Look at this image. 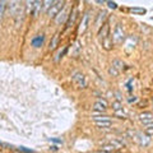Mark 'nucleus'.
<instances>
[{
    "mask_svg": "<svg viewBox=\"0 0 153 153\" xmlns=\"http://www.w3.org/2000/svg\"><path fill=\"white\" fill-rule=\"evenodd\" d=\"M107 18V13L105 10L99 11L98 13V17H97V21H96V27L97 28H101V27L103 26V23H105V19Z\"/></svg>",
    "mask_w": 153,
    "mask_h": 153,
    "instance_id": "nucleus-13",
    "label": "nucleus"
},
{
    "mask_svg": "<svg viewBox=\"0 0 153 153\" xmlns=\"http://www.w3.org/2000/svg\"><path fill=\"white\" fill-rule=\"evenodd\" d=\"M130 11L135 14H145V9H143V8H132Z\"/></svg>",
    "mask_w": 153,
    "mask_h": 153,
    "instance_id": "nucleus-25",
    "label": "nucleus"
},
{
    "mask_svg": "<svg viewBox=\"0 0 153 153\" xmlns=\"http://www.w3.org/2000/svg\"><path fill=\"white\" fill-rule=\"evenodd\" d=\"M66 51H68V46H64L63 50H60V51L56 54V56H55V61H59V60L61 59V57H63V56L65 55V54H66Z\"/></svg>",
    "mask_w": 153,
    "mask_h": 153,
    "instance_id": "nucleus-20",
    "label": "nucleus"
},
{
    "mask_svg": "<svg viewBox=\"0 0 153 153\" xmlns=\"http://www.w3.org/2000/svg\"><path fill=\"white\" fill-rule=\"evenodd\" d=\"M92 119L94 121H102V120H110V116H107V115H93Z\"/></svg>",
    "mask_w": 153,
    "mask_h": 153,
    "instance_id": "nucleus-22",
    "label": "nucleus"
},
{
    "mask_svg": "<svg viewBox=\"0 0 153 153\" xmlns=\"http://www.w3.org/2000/svg\"><path fill=\"white\" fill-rule=\"evenodd\" d=\"M119 73H120V71H119L116 68H114L112 65H111V66L109 68V74H110V75H112V76H117V75H119Z\"/></svg>",
    "mask_w": 153,
    "mask_h": 153,
    "instance_id": "nucleus-26",
    "label": "nucleus"
},
{
    "mask_svg": "<svg viewBox=\"0 0 153 153\" xmlns=\"http://www.w3.org/2000/svg\"><path fill=\"white\" fill-rule=\"evenodd\" d=\"M42 9V0H34V4H33V8H32V15L34 18L37 17L38 14H40V11Z\"/></svg>",
    "mask_w": 153,
    "mask_h": 153,
    "instance_id": "nucleus-12",
    "label": "nucleus"
},
{
    "mask_svg": "<svg viewBox=\"0 0 153 153\" xmlns=\"http://www.w3.org/2000/svg\"><path fill=\"white\" fill-rule=\"evenodd\" d=\"M112 66L116 68L117 70L120 71V70H122V69L125 68V64H124V61L120 60V59H115V60L112 61Z\"/></svg>",
    "mask_w": 153,
    "mask_h": 153,
    "instance_id": "nucleus-15",
    "label": "nucleus"
},
{
    "mask_svg": "<svg viewBox=\"0 0 153 153\" xmlns=\"http://www.w3.org/2000/svg\"><path fill=\"white\" fill-rule=\"evenodd\" d=\"M112 125L111 120H102V121H96V126L99 129H105V128H110Z\"/></svg>",
    "mask_w": 153,
    "mask_h": 153,
    "instance_id": "nucleus-14",
    "label": "nucleus"
},
{
    "mask_svg": "<svg viewBox=\"0 0 153 153\" xmlns=\"http://www.w3.org/2000/svg\"><path fill=\"white\" fill-rule=\"evenodd\" d=\"M109 32H110V26H109V22H105L103 26L99 28V32H98V37L99 40H103L106 37H110L109 36Z\"/></svg>",
    "mask_w": 153,
    "mask_h": 153,
    "instance_id": "nucleus-7",
    "label": "nucleus"
},
{
    "mask_svg": "<svg viewBox=\"0 0 153 153\" xmlns=\"http://www.w3.org/2000/svg\"><path fill=\"white\" fill-rule=\"evenodd\" d=\"M139 120L143 121H148V120H153V114L152 112H143L139 115Z\"/></svg>",
    "mask_w": 153,
    "mask_h": 153,
    "instance_id": "nucleus-16",
    "label": "nucleus"
},
{
    "mask_svg": "<svg viewBox=\"0 0 153 153\" xmlns=\"http://www.w3.org/2000/svg\"><path fill=\"white\" fill-rule=\"evenodd\" d=\"M93 110H94V111H98V112H101V114H102V112H105V111H106L107 109H106V107H103V106L101 105V103L96 102L94 105H93Z\"/></svg>",
    "mask_w": 153,
    "mask_h": 153,
    "instance_id": "nucleus-24",
    "label": "nucleus"
},
{
    "mask_svg": "<svg viewBox=\"0 0 153 153\" xmlns=\"http://www.w3.org/2000/svg\"><path fill=\"white\" fill-rule=\"evenodd\" d=\"M137 140V143L140 147H148L151 144V137L148 134H143V133H135V135L133 137Z\"/></svg>",
    "mask_w": 153,
    "mask_h": 153,
    "instance_id": "nucleus-4",
    "label": "nucleus"
},
{
    "mask_svg": "<svg viewBox=\"0 0 153 153\" xmlns=\"http://www.w3.org/2000/svg\"><path fill=\"white\" fill-rule=\"evenodd\" d=\"M137 97H135V96H130V97L128 98V102L129 103H134V102H137Z\"/></svg>",
    "mask_w": 153,
    "mask_h": 153,
    "instance_id": "nucleus-31",
    "label": "nucleus"
},
{
    "mask_svg": "<svg viewBox=\"0 0 153 153\" xmlns=\"http://www.w3.org/2000/svg\"><path fill=\"white\" fill-rule=\"evenodd\" d=\"M6 6L9 8L10 15L15 17V15L18 13H21V10H22V0H10V1L6 4Z\"/></svg>",
    "mask_w": 153,
    "mask_h": 153,
    "instance_id": "nucleus-3",
    "label": "nucleus"
},
{
    "mask_svg": "<svg viewBox=\"0 0 153 153\" xmlns=\"http://www.w3.org/2000/svg\"><path fill=\"white\" fill-rule=\"evenodd\" d=\"M112 40L115 44H122L125 40V32H124V28L120 23H117L115 26V29H114V33H112Z\"/></svg>",
    "mask_w": 153,
    "mask_h": 153,
    "instance_id": "nucleus-2",
    "label": "nucleus"
},
{
    "mask_svg": "<svg viewBox=\"0 0 153 153\" xmlns=\"http://www.w3.org/2000/svg\"><path fill=\"white\" fill-rule=\"evenodd\" d=\"M33 4H34V0H27L26 1V6H27V9L32 11V8H33Z\"/></svg>",
    "mask_w": 153,
    "mask_h": 153,
    "instance_id": "nucleus-30",
    "label": "nucleus"
},
{
    "mask_svg": "<svg viewBox=\"0 0 153 153\" xmlns=\"http://www.w3.org/2000/svg\"><path fill=\"white\" fill-rule=\"evenodd\" d=\"M44 41H45V36H44V34H38V36H36V37H33V38H32L31 44H32L33 47L38 49V47H41V46H42V44H44Z\"/></svg>",
    "mask_w": 153,
    "mask_h": 153,
    "instance_id": "nucleus-11",
    "label": "nucleus"
},
{
    "mask_svg": "<svg viewBox=\"0 0 153 153\" xmlns=\"http://www.w3.org/2000/svg\"><path fill=\"white\" fill-rule=\"evenodd\" d=\"M6 0H0V21L3 19V15H4V11H5V8H6Z\"/></svg>",
    "mask_w": 153,
    "mask_h": 153,
    "instance_id": "nucleus-21",
    "label": "nucleus"
},
{
    "mask_svg": "<svg viewBox=\"0 0 153 153\" xmlns=\"http://www.w3.org/2000/svg\"><path fill=\"white\" fill-rule=\"evenodd\" d=\"M96 102L101 103V105H102L103 107H106V109H107V106H109V102H107V99H105V98H101V97H98V98H97V101H96Z\"/></svg>",
    "mask_w": 153,
    "mask_h": 153,
    "instance_id": "nucleus-28",
    "label": "nucleus"
},
{
    "mask_svg": "<svg viewBox=\"0 0 153 153\" xmlns=\"http://www.w3.org/2000/svg\"><path fill=\"white\" fill-rule=\"evenodd\" d=\"M88 24H89V13L87 11V13L83 15L82 22H80V24H79V33L80 34L86 33V31L88 29Z\"/></svg>",
    "mask_w": 153,
    "mask_h": 153,
    "instance_id": "nucleus-6",
    "label": "nucleus"
},
{
    "mask_svg": "<svg viewBox=\"0 0 153 153\" xmlns=\"http://www.w3.org/2000/svg\"><path fill=\"white\" fill-rule=\"evenodd\" d=\"M19 149H21V151H23V152H24V153H32V151H29V149H26L24 147H21V148H19Z\"/></svg>",
    "mask_w": 153,
    "mask_h": 153,
    "instance_id": "nucleus-35",
    "label": "nucleus"
},
{
    "mask_svg": "<svg viewBox=\"0 0 153 153\" xmlns=\"http://www.w3.org/2000/svg\"><path fill=\"white\" fill-rule=\"evenodd\" d=\"M96 1H97L98 4H103V3H105V1H106V0H96Z\"/></svg>",
    "mask_w": 153,
    "mask_h": 153,
    "instance_id": "nucleus-36",
    "label": "nucleus"
},
{
    "mask_svg": "<svg viewBox=\"0 0 153 153\" xmlns=\"http://www.w3.org/2000/svg\"><path fill=\"white\" fill-rule=\"evenodd\" d=\"M71 80L78 88H86V86H87L86 76H84V74H82V73H75V74L73 75Z\"/></svg>",
    "mask_w": 153,
    "mask_h": 153,
    "instance_id": "nucleus-5",
    "label": "nucleus"
},
{
    "mask_svg": "<svg viewBox=\"0 0 153 153\" xmlns=\"http://www.w3.org/2000/svg\"><path fill=\"white\" fill-rule=\"evenodd\" d=\"M110 144H112L114 147H115V149H120V148H122L124 147V142H121V140H119V139H112L110 142Z\"/></svg>",
    "mask_w": 153,
    "mask_h": 153,
    "instance_id": "nucleus-18",
    "label": "nucleus"
},
{
    "mask_svg": "<svg viewBox=\"0 0 153 153\" xmlns=\"http://www.w3.org/2000/svg\"><path fill=\"white\" fill-rule=\"evenodd\" d=\"M115 116H119V119H125L126 115L122 110H117V111H115Z\"/></svg>",
    "mask_w": 153,
    "mask_h": 153,
    "instance_id": "nucleus-29",
    "label": "nucleus"
},
{
    "mask_svg": "<svg viewBox=\"0 0 153 153\" xmlns=\"http://www.w3.org/2000/svg\"><path fill=\"white\" fill-rule=\"evenodd\" d=\"M152 102H153V97H152Z\"/></svg>",
    "mask_w": 153,
    "mask_h": 153,
    "instance_id": "nucleus-38",
    "label": "nucleus"
},
{
    "mask_svg": "<svg viewBox=\"0 0 153 153\" xmlns=\"http://www.w3.org/2000/svg\"><path fill=\"white\" fill-rule=\"evenodd\" d=\"M112 110H114V111H117V110H122L121 102H120V101H115V102H112Z\"/></svg>",
    "mask_w": 153,
    "mask_h": 153,
    "instance_id": "nucleus-27",
    "label": "nucleus"
},
{
    "mask_svg": "<svg viewBox=\"0 0 153 153\" xmlns=\"http://www.w3.org/2000/svg\"><path fill=\"white\" fill-rule=\"evenodd\" d=\"M107 4H109V6H110V8H112V9H116V8H117V5H116V4H115L114 1H109Z\"/></svg>",
    "mask_w": 153,
    "mask_h": 153,
    "instance_id": "nucleus-33",
    "label": "nucleus"
},
{
    "mask_svg": "<svg viewBox=\"0 0 153 153\" xmlns=\"http://www.w3.org/2000/svg\"><path fill=\"white\" fill-rule=\"evenodd\" d=\"M68 17H69V15H68V11L63 9V10H61L60 13L55 17L56 24H63V23H65V22H66V19H68Z\"/></svg>",
    "mask_w": 153,
    "mask_h": 153,
    "instance_id": "nucleus-9",
    "label": "nucleus"
},
{
    "mask_svg": "<svg viewBox=\"0 0 153 153\" xmlns=\"http://www.w3.org/2000/svg\"><path fill=\"white\" fill-rule=\"evenodd\" d=\"M73 49H74V51L71 52V55L74 56V57H76V56H78L79 54H80V51H82V47H80V45L78 44V42H76V44L73 46Z\"/></svg>",
    "mask_w": 153,
    "mask_h": 153,
    "instance_id": "nucleus-23",
    "label": "nucleus"
},
{
    "mask_svg": "<svg viewBox=\"0 0 153 153\" xmlns=\"http://www.w3.org/2000/svg\"><path fill=\"white\" fill-rule=\"evenodd\" d=\"M59 42H60V33L57 32L54 34V37L51 38V41H50V45H49V49L54 51V50L57 49V46H59Z\"/></svg>",
    "mask_w": 153,
    "mask_h": 153,
    "instance_id": "nucleus-10",
    "label": "nucleus"
},
{
    "mask_svg": "<svg viewBox=\"0 0 153 153\" xmlns=\"http://www.w3.org/2000/svg\"><path fill=\"white\" fill-rule=\"evenodd\" d=\"M76 15H78V10H76L75 8H74V9L71 10L70 15L68 17L66 22H65V24H66V26H65V28H66V29H68V28H70V27H71L73 24H74V21L76 19Z\"/></svg>",
    "mask_w": 153,
    "mask_h": 153,
    "instance_id": "nucleus-8",
    "label": "nucleus"
},
{
    "mask_svg": "<svg viewBox=\"0 0 153 153\" xmlns=\"http://www.w3.org/2000/svg\"><path fill=\"white\" fill-rule=\"evenodd\" d=\"M54 3H55V0H42V10L47 11Z\"/></svg>",
    "mask_w": 153,
    "mask_h": 153,
    "instance_id": "nucleus-17",
    "label": "nucleus"
},
{
    "mask_svg": "<svg viewBox=\"0 0 153 153\" xmlns=\"http://www.w3.org/2000/svg\"><path fill=\"white\" fill-rule=\"evenodd\" d=\"M115 96H116V101H120V102H121V94L119 93V92H116V93H115Z\"/></svg>",
    "mask_w": 153,
    "mask_h": 153,
    "instance_id": "nucleus-34",
    "label": "nucleus"
},
{
    "mask_svg": "<svg viewBox=\"0 0 153 153\" xmlns=\"http://www.w3.org/2000/svg\"><path fill=\"white\" fill-rule=\"evenodd\" d=\"M145 134H148V135H153V128H147L145 129Z\"/></svg>",
    "mask_w": 153,
    "mask_h": 153,
    "instance_id": "nucleus-32",
    "label": "nucleus"
},
{
    "mask_svg": "<svg viewBox=\"0 0 153 153\" xmlns=\"http://www.w3.org/2000/svg\"><path fill=\"white\" fill-rule=\"evenodd\" d=\"M93 153H106V152H103V151H98V152H93Z\"/></svg>",
    "mask_w": 153,
    "mask_h": 153,
    "instance_id": "nucleus-37",
    "label": "nucleus"
},
{
    "mask_svg": "<svg viewBox=\"0 0 153 153\" xmlns=\"http://www.w3.org/2000/svg\"><path fill=\"white\" fill-rule=\"evenodd\" d=\"M101 151H103V152H106V153H112L114 151H115V147L112 144H103L102 147H101Z\"/></svg>",
    "mask_w": 153,
    "mask_h": 153,
    "instance_id": "nucleus-19",
    "label": "nucleus"
},
{
    "mask_svg": "<svg viewBox=\"0 0 153 153\" xmlns=\"http://www.w3.org/2000/svg\"><path fill=\"white\" fill-rule=\"evenodd\" d=\"M64 5H65L64 0H55V3L51 5V8L46 11L47 15H49V18H55L56 15L64 9Z\"/></svg>",
    "mask_w": 153,
    "mask_h": 153,
    "instance_id": "nucleus-1",
    "label": "nucleus"
}]
</instances>
